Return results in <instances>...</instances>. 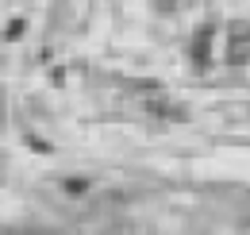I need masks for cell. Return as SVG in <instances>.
<instances>
[{"label": "cell", "mask_w": 250, "mask_h": 235, "mask_svg": "<svg viewBox=\"0 0 250 235\" xmlns=\"http://www.w3.org/2000/svg\"><path fill=\"white\" fill-rule=\"evenodd\" d=\"M227 62L247 66L250 62V20H235L227 31Z\"/></svg>", "instance_id": "6da1fadb"}, {"label": "cell", "mask_w": 250, "mask_h": 235, "mask_svg": "<svg viewBox=\"0 0 250 235\" xmlns=\"http://www.w3.org/2000/svg\"><path fill=\"white\" fill-rule=\"evenodd\" d=\"M212 35H216V27H212V24H200V27L192 31L188 58H192V66H196V70H208V66H212Z\"/></svg>", "instance_id": "7a4b0ae2"}, {"label": "cell", "mask_w": 250, "mask_h": 235, "mask_svg": "<svg viewBox=\"0 0 250 235\" xmlns=\"http://www.w3.org/2000/svg\"><path fill=\"white\" fill-rule=\"evenodd\" d=\"M139 108L143 112H150V116H158V119H169V123H177V119H185L188 112L177 104V100H169L166 93H154V96H143L139 100Z\"/></svg>", "instance_id": "3957f363"}, {"label": "cell", "mask_w": 250, "mask_h": 235, "mask_svg": "<svg viewBox=\"0 0 250 235\" xmlns=\"http://www.w3.org/2000/svg\"><path fill=\"white\" fill-rule=\"evenodd\" d=\"M104 235H154V232H150V228H143V224H131V220H124V224L108 228Z\"/></svg>", "instance_id": "277c9868"}, {"label": "cell", "mask_w": 250, "mask_h": 235, "mask_svg": "<svg viewBox=\"0 0 250 235\" xmlns=\"http://www.w3.org/2000/svg\"><path fill=\"white\" fill-rule=\"evenodd\" d=\"M65 185V193H69V197H81V193H89V181H73V177H69V181H62Z\"/></svg>", "instance_id": "5b68a950"}, {"label": "cell", "mask_w": 250, "mask_h": 235, "mask_svg": "<svg viewBox=\"0 0 250 235\" xmlns=\"http://www.w3.org/2000/svg\"><path fill=\"white\" fill-rule=\"evenodd\" d=\"M23 27H27L23 20H12V24H8V39H20V35H23Z\"/></svg>", "instance_id": "8992f818"}, {"label": "cell", "mask_w": 250, "mask_h": 235, "mask_svg": "<svg viewBox=\"0 0 250 235\" xmlns=\"http://www.w3.org/2000/svg\"><path fill=\"white\" fill-rule=\"evenodd\" d=\"M158 8H162V12H169V8H177V0H158Z\"/></svg>", "instance_id": "52a82bcc"}, {"label": "cell", "mask_w": 250, "mask_h": 235, "mask_svg": "<svg viewBox=\"0 0 250 235\" xmlns=\"http://www.w3.org/2000/svg\"><path fill=\"white\" fill-rule=\"evenodd\" d=\"M0 119H4V89H0Z\"/></svg>", "instance_id": "ba28073f"}]
</instances>
